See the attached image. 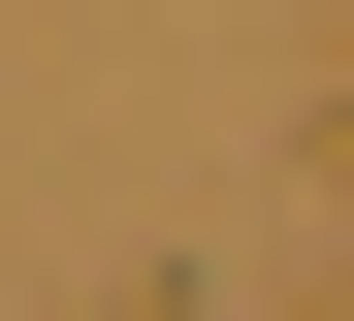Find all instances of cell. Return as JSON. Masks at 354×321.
I'll return each instance as SVG.
<instances>
[]
</instances>
